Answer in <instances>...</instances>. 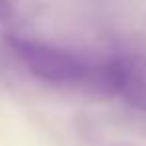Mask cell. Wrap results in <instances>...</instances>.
Segmentation results:
<instances>
[{
	"label": "cell",
	"mask_w": 146,
	"mask_h": 146,
	"mask_svg": "<svg viewBox=\"0 0 146 146\" xmlns=\"http://www.w3.org/2000/svg\"><path fill=\"white\" fill-rule=\"evenodd\" d=\"M14 54L20 62L40 80L50 84H82L90 64L70 50L54 44L30 40V38H8Z\"/></svg>",
	"instance_id": "cell-1"
},
{
	"label": "cell",
	"mask_w": 146,
	"mask_h": 146,
	"mask_svg": "<svg viewBox=\"0 0 146 146\" xmlns=\"http://www.w3.org/2000/svg\"><path fill=\"white\" fill-rule=\"evenodd\" d=\"M112 58L118 72L116 96H120L128 106L146 112V54L126 52Z\"/></svg>",
	"instance_id": "cell-2"
},
{
	"label": "cell",
	"mask_w": 146,
	"mask_h": 146,
	"mask_svg": "<svg viewBox=\"0 0 146 146\" xmlns=\"http://www.w3.org/2000/svg\"><path fill=\"white\" fill-rule=\"evenodd\" d=\"M16 4L14 0H0V22H10L14 18Z\"/></svg>",
	"instance_id": "cell-3"
}]
</instances>
